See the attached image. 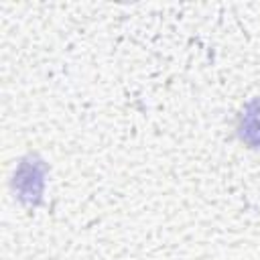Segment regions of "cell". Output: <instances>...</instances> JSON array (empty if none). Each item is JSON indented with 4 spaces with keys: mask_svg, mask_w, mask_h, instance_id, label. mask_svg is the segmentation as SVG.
Segmentation results:
<instances>
[{
    "mask_svg": "<svg viewBox=\"0 0 260 260\" xmlns=\"http://www.w3.org/2000/svg\"><path fill=\"white\" fill-rule=\"evenodd\" d=\"M240 138L246 144L260 148V98L252 100L244 108L240 118Z\"/></svg>",
    "mask_w": 260,
    "mask_h": 260,
    "instance_id": "obj_1",
    "label": "cell"
}]
</instances>
